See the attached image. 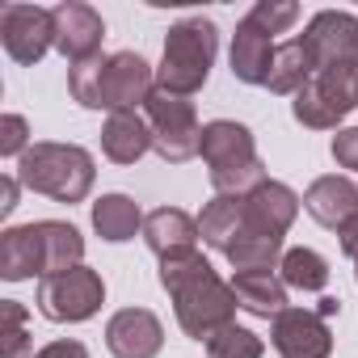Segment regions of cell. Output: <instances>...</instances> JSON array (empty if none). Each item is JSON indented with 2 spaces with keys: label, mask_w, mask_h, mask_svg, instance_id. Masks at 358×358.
I'll return each instance as SVG.
<instances>
[{
  "label": "cell",
  "mask_w": 358,
  "mask_h": 358,
  "mask_svg": "<svg viewBox=\"0 0 358 358\" xmlns=\"http://www.w3.org/2000/svg\"><path fill=\"white\" fill-rule=\"evenodd\" d=\"M93 177H97V164L80 143L43 139V143H30V152L17 160V182L26 190L47 194L55 203H68V207L89 199Z\"/></svg>",
  "instance_id": "1"
},
{
  "label": "cell",
  "mask_w": 358,
  "mask_h": 358,
  "mask_svg": "<svg viewBox=\"0 0 358 358\" xmlns=\"http://www.w3.org/2000/svg\"><path fill=\"white\" fill-rule=\"evenodd\" d=\"M215 51H220V30L211 17H186V22L169 26L164 55L156 68V89L173 97H194L211 76Z\"/></svg>",
  "instance_id": "2"
},
{
  "label": "cell",
  "mask_w": 358,
  "mask_h": 358,
  "mask_svg": "<svg viewBox=\"0 0 358 358\" xmlns=\"http://www.w3.org/2000/svg\"><path fill=\"white\" fill-rule=\"evenodd\" d=\"M143 118L152 127V152L169 164H186L203 152V127L194 114L190 97H173V93H152L143 101Z\"/></svg>",
  "instance_id": "3"
},
{
  "label": "cell",
  "mask_w": 358,
  "mask_h": 358,
  "mask_svg": "<svg viewBox=\"0 0 358 358\" xmlns=\"http://www.w3.org/2000/svg\"><path fill=\"white\" fill-rule=\"evenodd\" d=\"M169 299H173V308H177V324H182V333L194 337V341H211L220 329L236 324L232 316H236V308H241L232 282H224L215 270L199 274L194 282H186L182 291L169 295Z\"/></svg>",
  "instance_id": "4"
},
{
  "label": "cell",
  "mask_w": 358,
  "mask_h": 358,
  "mask_svg": "<svg viewBox=\"0 0 358 358\" xmlns=\"http://www.w3.org/2000/svg\"><path fill=\"white\" fill-rule=\"evenodd\" d=\"M34 303H38V312H43L51 324H80V320L97 316V308L106 303V282H101L97 270L76 266V270H68V274L43 278Z\"/></svg>",
  "instance_id": "5"
},
{
  "label": "cell",
  "mask_w": 358,
  "mask_h": 358,
  "mask_svg": "<svg viewBox=\"0 0 358 358\" xmlns=\"http://www.w3.org/2000/svg\"><path fill=\"white\" fill-rule=\"evenodd\" d=\"M152 93H156V68L139 51H114V55H106L101 89H97V110H110V114L139 110Z\"/></svg>",
  "instance_id": "6"
},
{
  "label": "cell",
  "mask_w": 358,
  "mask_h": 358,
  "mask_svg": "<svg viewBox=\"0 0 358 358\" xmlns=\"http://www.w3.org/2000/svg\"><path fill=\"white\" fill-rule=\"evenodd\" d=\"M0 43L9 59L17 64H38L55 47V13L38 5H0Z\"/></svg>",
  "instance_id": "7"
},
{
  "label": "cell",
  "mask_w": 358,
  "mask_h": 358,
  "mask_svg": "<svg viewBox=\"0 0 358 358\" xmlns=\"http://www.w3.org/2000/svg\"><path fill=\"white\" fill-rule=\"evenodd\" d=\"M316 72L324 68H341V64H358V17L341 13V9H320L308 30L299 34Z\"/></svg>",
  "instance_id": "8"
},
{
  "label": "cell",
  "mask_w": 358,
  "mask_h": 358,
  "mask_svg": "<svg viewBox=\"0 0 358 358\" xmlns=\"http://www.w3.org/2000/svg\"><path fill=\"white\" fill-rule=\"evenodd\" d=\"M270 345L278 358H329L333 354V333L320 312L308 308H287L270 324Z\"/></svg>",
  "instance_id": "9"
},
{
  "label": "cell",
  "mask_w": 358,
  "mask_h": 358,
  "mask_svg": "<svg viewBox=\"0 0 358 358\" xmlns=\"http://www.w3.org/2000/svg\"><path fill=\"white\" fill-rule=\"evenodd\" d=\"M51 13H55V51L68 64L101 55L106 22H101V13L93 5H85V0H64V5H55Z\"/></svg>",
  "instance_id": "10"
},
{
  "label": "cell",
  "mask_w": 358,
  "mask_h": 358,
  "mask_svg": "<svg viewBox=\"0 0 358 358\" xmlns=\"http://www.w3.org/2000/svg\"><path fill=\"white\" fill-rule=\"evenodd\" d=\"M106 345L114 358H156L164 345V324L148 308H122L106 324Z\"/></svg>",
  "instance_id": "11"
},
{
  "label": "cell",
  "mask_w": 358,
  "mask_h": 358,
  "mask_svg": "<svg viewBox=\"0 0 358 358\" xmlns=\"http://www.w3.org/2000/svg\"><path fill=\"white\" fill-rule=\"evenodd\" d=\"M299 203H303V199H299L291 186H282V182H266V186H257V190L245 199V228L282 241V236L291 232L295 215H299Z\"/></svg>",
  "instance_id": "12"
},
{
  "label": "cell",
  "mask_w": 358,
  "mask_h": 358,
  "mask_svg": "<svg viewBox=\"0 0 358 358\" xmlns=\"http://www.w3.org/2000/svg\"><path fill=\"white\" fill-rule=\"evenodd\" d=\"M274 34H266L253 17H241L236 22V34H232V76L241 85H266L270 80V64H274Z\"/></svg>",
  "instance_id": "13"
},
{
  "label": "cell",
  "mask_w": 358,
  "mask_h": 358,
  "mask_svg": "<svg viewBox=\"0 0 358 358\" xmlns=\"http://www.w3.org/2000/svg\"><path fill=\"white\" fill-rule=\"evenodd\" d=\"M303 211L320 228H333L337 232L345 220L358 215V186L350 182V177H337V173L316 177V182L308 186V194H303Z\"/></svg>",
  "instance_id": "14"
},
{
  "label": "cell",
  "mask_w": 358,
  "mask_h": 358,
  "mask_svg": "<svg viewBox=\"0 0 358 358\" xmlns=\"http://www.w3.org/2000/svg\"><path fill=\"white\" fill-rule=\"evenodd\" d=\"M199 220L186 215L182 207H156L143 220V241L156 257H177V253H194L199 245Z\"/></svg>",
  "instance_id": "15"
},
{
  "label": "cell",
  "mask_w": 358,
  "mask_h": 358,
  "mask_svg": "<svg viewBox=\"0 0 358 358\" xmlns=\"http://www.w3.org/2000/svg\"><path fill=\"white\" fill-rule=\"evenodd\" d=\"M203 160L215 169H232V164H249L257 160V143H253V131L245 122H232V118H215L203 127Z\"/></svg>",
  "instance_id": "16"
},
{
  "label": "cell",
  "mask_w": 358,
  "mask_h": 358,
  "mask_svg": "<svg viewBox=\"0 0 358 358\" xmlns=\"http://www.w3.org/2000/svg\"><path fill=\"white\" fill-rule=\"evenodd\" d=\"M232 291L249 316L274 320L278 312H287V282L274 270H232Z\"/></svg>",
  "instance_id": "17"
},
{
  "label": "cell",
  "mask_w": 358,
  "mask_h": 358,
  "mask_svg": "<svg viewBox=\"0 0 358 358\" xmlns=\"http://www.w3.org/2000/svg\"><path fill=\"white\" fill-rule=\"evenodd\" d=\"M101 152L114 164H135L143 152H152V127H148V118L139 110L110 114L106 127H101Z\"/></svg>",
  "instance_id": "18"
},
{
  "label": "cell",
  "mask_w": 358,
  "mask_h": 358,
  "mask_svg": "<svg viewBox=\"0 0 358 358\" xmlns=\"http://www.w3.org/2000/svg\"><path fill=\"white\" fill-rule=\"evenodd\" d=\"M34 232H38V249H43V278L68 274V270L85 266L80 262L85 257V236L72 224H64V220H38Z\"/></svg>",
  "instance_id": "19"
},
{
  "label": "cell",
  "mask_w": 358,
  "mask_h": 358,
  "mask_svg": "<svg viewBox=\"0 0 358 358\" xmlns=\"http://www.w3.org/2000/svg\"><path fill=\"white\" fill-rule=\"evenodd\" d=\"M43 278V249H38V232L34 224L26 228H5L0 232V278L9 282H26V278Z\"/></svg>",
  "instance_id": "20"
},
{
  "label": "cell",
  "mask_w": 358,
  "mask_h": 358,
  "mask_svg": "<svg viewBox=\"0 0 358 358\" xmlns=\"http://www.w3.org/2000/svg\"><path fill=\"white\" fill-rule=\"evenodd\" d=\"M143 211L135 199L127 194H101L93 203V232L110 245H122V241H135V232H143Z\"/></svg>",
  "instance_id": "21"
},
{
  "label": "cell",
  "mask_w": 358,
  "mask_h": 358,
  "mask_svg": "<svg viewBox=\"0 0 358 358\" xmlns=\"http://www.w3.org/2000/svg\"><path fill=\"white\" fill-rule=\"evenodd\" d=\"M199 232H203V245L228 253L241 236H245V199H224L215 194L203 215H199Z\"/></svg>",
  "instance_id": "22"
},
{
  "label": "cell",
  "mask_w": 358,
  "mask_h": 358,
  "mask_svg": "<svg viewBox=\"0 0 358 358\" xmlns=\"http://www.w3.org/2000/svg\"><path fill=\"white\" fill-rule=\"evenodd\" d=\"M312 76H316V64H312V55H308L303 38H291V43H278L266 89H270V93H282V97H287V93L295 97Z\"/></svg>",
  "instance_id": "23"
},
{
  "label": "cell",
  "mask_w": 358,
  "mask_h": 358,
  "mask_svg": "<svg viewBox=\"0 0 358 358\" xmlns=\"http://www.w3.org/2000/svg\"><path fill=\"white\" fill-rule=\"evenodd\" d=\"M278 278L295 291H324L329 287V262L316 249H287L278 262Z\"/></svg>",
  "instance_id": "24"
},
{
  "label": "cell",
  "mask_w": 358,
  "mask_h": 358,
  "mask_svg": "<svg viewBox=\"0 0 358 358\" xmlns=\"http://www.w3.org/2000/svg\"><path fill=\"white\" fill-rule=\"evenodd\" d=\"M282 241L278 236H262V232H249L245 228V236L224 253L228 262H232V270H278V262H282Z\"/></svg>",
  "instance_id": "25"
},
{
  "label": "cell",
  "mask_w": 358,
  "mask_h": 358,
  "mask_svg": "<svg viewBox=\"0 0 358 358\" xmlns=\"http://www.w3.org/2000/svg\"><path fill=\"white\" fill-rule=\"evenodd\" d=\"M207 354H211V358H262V354H266V341H262L253 329L228 324V329H220V333L207 341Z\"/></svg>",
  "instance_id": "26"
},
{
  "label": "cell",
  "mask_w": 358,
  "mask_h": 358,
  "mask_svg": "<svg viewBox=\"0 0 358 358\" xmlns=\"http://www.w3.org/2000/svg\"><path fill=\"white\" fill-rule=\"evenodd\" d=\"M211 270V262L194 249V253H177V257H160V270H156V278H160V287L169 291V295H177L186 282H194L199 274H207Z\"/></svg>",
  "instance_id": "27"
},
{
  "label": "cell",
  "mask_w": 358,
  "mask_h": 358,
  "mask_svg": "<svg viewBox=\"0 0 358 358\" xmlns=\"http://www.w3.org/2000/svg\"><path fill=\"white\" fill-rule=\"evenodd\" d=\"M101 68H106V55H93V59H80V64L68 68V93H72V101H80L85 110H97Z\"/></svg>",
  "instance_id": "28"
},
{
  "label": "cell",
  "mask_w": 358,
  "mask_h": 358,
  "mask_svg": "<svg viewBox=\"0 0 358 358\" xmlns=\"http://www.w3.org/2000/svg\"><path fill=\"white\" fill-rule=\"evenodd\" d=\"M0 320H5V329H0V337H5V345H0V358H26V354H30L26 308H22L17 299H5V303H0Z\"/></svg>",
  "instance_id": "29"
},
{
  "label": "cell",
  "mask_w": 358,
  "mask_h": 358,
  "mask_svg": "<svg viewBox=\"0 0 358 358\" xmlns=\"http://www.w3.org/2000/svg\"><path fill=\"white\" fill-rule=\"evenodd\" d=\"M249 17H253L266 34H282V30H291V26H295L299 5H291V0H257Z\"/></svg>",
  "instance_id": "30"
},
{
  "label": "cell",
  "mask_w": 358,
  "mask_h": 358,
  "mask_svg": "<svg viewBox=\"0 0 358 358\" xmlns=\"http://www.w3.org/2000/svg\"><path fill=\"white\" fill-rule=\"evenodd\" d=\"M30 152V122L22 114H5L0 118V156H26Z\"/></svg>",
  "instance_id": "31"
},
{
  "label": "cell",
  "mask_w": 358,
  "mask_h": 358,
  "mask_svg": "<svg viewBox=\"0 0 358 358\" xmlns=\"http://www.w3.org/2000/svg\"><path fill=\"white\" fill-rule=\"evenodd\" d=\"M333 160L341 169H354L358 173V127H345L333 135Z\"/></svg>",
  "instance_id": "32"
},
{
  "label": "cell",
  "mask_w": 358,
  "mask_h": 358,
  "mask_svg": "<svg viewBox=\"0 0 358 358\" xmlns=\"http://www.w3.org/2000/svg\"><path fill=\"white\" fill-rule=\"evenodd\" d=\"M17 190H22V182H17L13 173H5V177H0V215H5V220L17 211Z\"/></svg>",
  "instance_id": "33"
},
{
  "label": "cell",
  "mask_w": 358,
  "mask_h": 358,
  "mask_svg": "<svg viewBox=\"0 0 358 358\" xmlns=\"http://www.w3.org/2000/svg\"><path fill=\"white\" fill-rule=\"evenodd\" d=\"M337 245H341V253L358 266V215H354V220H345V224L337 228Z\"/></svg>",
  "instance_id": "34"
},
{
  "label": "cell",
  "mask_w": 358,
  "mask_h": 358,
  "mask_svg": "<svg viewBox=\"0 0 358 358\" xmlns=\"http://www.w3.org/2000/svg\"><path fill=\"white\" fill-rule=\"evenodd\" d=\"M34 358H89V350H85L80 341H51V345H43Z\"/></svg>",
  "instance_id": "35"
},
{
  "label": "cell",
  "mask_w": 358,
  "mask_h": 358,
  "mask_svg": "<svg viewBox=\"0 0 358 358\" xmlns=\"http://www.w3.org/2000/svg\"><path fill=\"white\" fill-rule=\"evenodd\" d=\"M337 312V299H320V316H333Z\"/></svg>",
  "instance_id": "36"
},
{
  "label": "cell",
  "mask_w": 358,
  "mask_h": 358,
  "mask_svg": "<svg viewBox=\"0 0 358 358\" xmlns=\"http://www.w3.org/2000/svg\"><path fill=\"white\" fill-rule=\"evenodd\" d=\"M354 278H358V270H354Z\"/></svg>",
  "instance_id": "37"
}]
</instances>
